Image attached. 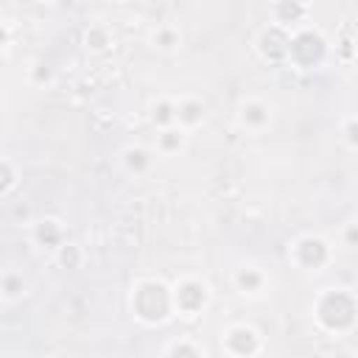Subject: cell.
<instances>
[{
  "instance_id": "6da1fadb",
  "label": "cell",
  "mask_w": 358,
  "mask_h": 358,
  "mask_svg": "<svg viewBox=\"0 0 358 358\" xmlns=\"http://www.w3.org/2000/svg\"><path fill=\"white\" fill-rule=\"evenodd\" d=\"M134 316L145 324H159L173 310V294L159 280H143L131 294Z\"/></svg>"
},
{
  "instance_id": "7a4b0ae2",
  "label": "cell",
  "mask_w": 358,
  "mask_h": 358,
  "mask_svg": "<svg viewBox=\"0 0 358 358\" xmlns=\"http://www.w3.org/2000/svg\"><path fill=\"white\" fill-rule=\"evenodd\" d=\"M316 319L324 330L341 333L355 322V299L347 291H327L316 302Z\"/></svg>"
},
{
  "instance_id": "3957f363",
  "label": "cell",
  "mask_w": 358,
  "mask_h": 358,
  "mask_svg": "<svg viewBox=\"0 0 358 358\" xmlns=\"http://www.w3.org/2000/svg\"><path fill=\"white\" fill-rule=\"evenodd\" d=\"M171 294H173V308L179 313H185V316H196L199 310H204V305L210 299L207 296V285L199 282V280H185Z\"/></svg>"
},
{
  "instance_id": "277c9868",
  "label": "cell",
  "mask_w": 358,
  "mask_h": 358,
  "mask_svg": "<svg viewBox=\"0 0 358 358\" xmlns=\"http://www.w3.org/2000/svg\"><path fill=\"white\" fill-rule=\"evenodd\" d=\"M288 56H291L296 64L310 67V64H316V62L324 56V42H322L319 34L302 31V34H296L294 39H288Z\"/></svg>"
},
{
  "instance_id": "5b68a950",
  "label": "cell",
  "mask_w": 358,
  "mask_h": 358,
  "mask_svg": "<svg viewBox=\"0 0 358 358\" xmlns=\"http://www.w3.org/2000/svg\"><path fill=\"white\" fill-rule=\"evenodd\" d=\"M294 260L302 266V268H319L327 263V243L322 238H302L296 241L294 246Z\"/></svg>"
},
{
  "instance_id": "8992f818",
  "label": "cell",
  "mask_w": 358,
  "mask_h": 358,
  "mask_svg": "<svg viewBox=\"0 0 358 358\" xmlns=\"http://www.w3.org/2000/svg\"><path fill=\"white\" fill-rule=\"evenodd\" d=\"M224 350L229 352V355H255L257 350H260V338H257V333L252 330V327H246V324H238V327H232L227 336H224Z\"/></svg>"
},
{
  "instance_id": "52a82bcc",
  "label": "cell",
  "mask_w": 358,
  "mask_h": 358,
  "mask_svg": "<svg viewBox=\"0 0 358 358\" xmlns=\"http://www.w3.org/2000/svg\"><path fill=\"white\" fill-rule=\"evenodd\" d=\"M260 50L266 59H282L288 56V36L280 28H271L260 36Z\"/></svg>"
},
{
  "instance_id": "ba28073f",
  "label": "cell",
  "mask_w": 358,
  "mask_h": 358,
  "mask_svg": "<svg viewBox=\"0 0 358 358\" xmlns=\"http://www.w3.org/2000/svg\"><path fill=\"white\" fill-rule=\"evenodd\" d=\"M241 120H243V126H249V129H260V126L268 123V109H266L263 103H257V101L243 103V109H241Z\"/></svg>"
},
{
  "instance_id": "9c48e42d",
  "label": "cell",
  "mask_w": 358,
  "mask_h": 358,
  "mask_svg": "<svg viewBox=\"0 0 358 358\" xmlns=\"http://www.w3.org/2000/svg\"><path fill=\"white\" fill-rule=\"evenodd\" d=\"M201 115H204V106H201L199 101H182L179 106H173V120L185 123V126L199 123V120H201Z\"/></svg>"
},
{
  "instance_id": "30bf717a",
  "label": "cell",
  "mask_w": 358,
  "mask_h": 358,
  "mask_svg": "<svg viewBox=\"0 0 358 358\" xmlns=\"http://www.w3.org/2000/svg\"><path fill=\"white\" fill-rule=\"evenodd\" d=\"M235 285H238V291H243V294H255V291H260V285H263V274H260L257 268H241V271L235 274Z\"/></svg>"
},
{
  "instance_id": "8fae6325",
  "label": "cell",
  "mask_w": 358,
  "mask_h": 358,
  "mask_svg": "<svg viewBox=\"0 0 358 358\" xmlns=\"http://www.w3.org/2000/svg\"><path fill=\"white\" fill-rule=\"evenodd\" d=\"M274 11H277V20L280 22H294V20H299L305 14V6L299 0H280Z\"/></svg>"
},
{
  "instance_id": "7c38bea8",
  "label": "cell",
  "mask_w": 358,
  "mask_h": 358,
  "mask_svg": "<svg viewBox=\"0 0 358 358\" xmlns=\"http://www.w3.org/2000/svg\"><path fill=\"white\" fill-rule=\"evenodd\" d=\"M148 162H151V157H148V151H143V148H129L126 151V165L131 168V171H145L148 168Z\"/></svg>"
},
{
  "instance_id": "4fadbf2b",
  "label": "cell",
  "mask_w": 358,
  "mask_h": 358,
  "mask_svg": "<svg viewBox=\"0 0 358 358\" xmlns=\"http://www.w3.org/2000/svg\"><path fill=\"white\" fill-rule=\"evenodd\" d=\"M36 238H39V243H45V246L59 243V227H56V221H42L39 229H36Z\"/></svg>"
},
{
  "instance_id": "5bb4252c",
  "label": "cell",
  "mask_w": 358,
  "mask_h": 358,
  "mask_svg": "<svg viewBox=\"0 0 358 358\" xmlns=\"http://www.w3.org/2000/svg\"><path fill=\"white\" fill-rule=\"evenodd\" d=\"M159 145H162L165 151H179V148H182V131L165 129V131L159 134Z\"/></svg>"
},
{
  "instance_id": "9a60e30c",
  "label": "cell",
  "mask_w": 358,
  "mask_h": 358,
  "mask_svg": "<svg viewBox=\"0 0 358 358\" xmlns=\"http://www.w3.org/2000/svg\"><path fill=\"white\" fill-rule=\"evenodd\" d=\"M11 185H14V168L6 159H0V193H6Z\"/></svg>"
},
{
  "instance_id": "2e32d148",
  "label": "cell",
  "mask_w": 358,
  "mask_h": 358,
  "mask_svg": "<svg viewBox=\"0 0 358 358\" xmlns=\"http://www.w3.org/2000/svg\"><path fill=\"white\" fill-rule=\"evenodd\" d=\"M154 120H157V123H162V126H165V123H171V120H173V106H171L168 101H162V103L154 109Z\"/></svg>"
},
{
  "instance_id": "e0dca14e",
  "label": "cell",
  "mask_w": 358,
  "mask_h": 358,
  "mask_svg": "<svg viewBox=\"0 0 358 358\" xmlns=\"http://www.w3.org/2000/svg\"><path fill=\"white\" fill-rule=\"evenodd\" d=\"M59 260H62V266H76L78 263V249L76 246H62Z\"/></svg>"
},
{
  "instance_id": "ac0fdd59",
  "label": "cell",
  "mask_w": 358,
  "mask_h": 358,
  "mask_svg": "<svg viewBox=\"0 0 358 358\" xmlns=\"http://www.w3.org/2000/svg\"><path fill=\"white\" fill-rule=\"evenodd\" d=\"M154 39H157V42H159V48H165V50L176 45V34H173V31H168V28H165V31H159Z\"/></svg>"
},
{
  "instance_id": "d6986e66",
  "label": "cell",
  "mask_w": 358,
  "mask_h": 358,
  "mask_svg": "<svg viewBox=\"0 0 358 358\" xmlns=\"http://www.w3.org/2000/svg\"><path fill=\"white\" fill-rule=\"evenodd\" d=\"M3 291H6L8 296H17V294L22 291V280H17V277H6V280H3Z\"/></svg>"
},
{
  "instance_id": "ffe728a7",
  "label": "cell",
  "mask_w": 358,
  "mask_h": 358,
  "mask_svg": "<svg viewBox=\"0 0 358 358\" xmlns=\"http://www.w3.org/2000/svg\"><path fill=\"white\" fill-rule=\"evenodd\" d=\"M165 352H168V355H199V350L190 347V344H171Z\"/></svg>"
},
{
  "instance_id": "44dd1931",
  "label": "cell",
  "mask_w": 358,
  "mask_h": 358,
  "mask_svg": "<svg viewBox=\"0 0 358 358\" xmlns=\"http://www.w3.org/2000/svg\"><path fill=\"white\" fill-rule=\"evenodd\" d=\"M87 45L103 48V45H106V34H103V31H90V34H87Z\"/></svg>"
},
{
  "instance_id": "7402d4cb",
  "label": "cell",
  "mask_w": 358,
  "mask_h": 358,
  "mask_svg": "<svg viewBox=\"0 0 358 358\" xmlns=\"http://www.w3.org/2000/svg\"><path fill=\"white\" fill-rule=\"evenodd\" d=\"M6 42H8V31H6V25L0 22V48H3Z\"/></svg>"
}]
</instances>
